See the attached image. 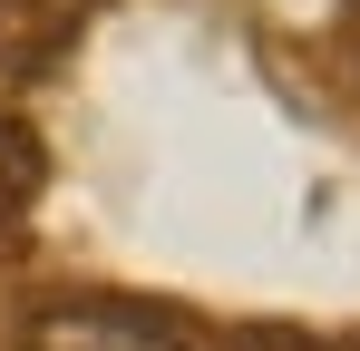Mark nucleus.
<instances>
[{
  "label": "nucleus",
  "instance_id": "obj_1",
  "mask_svg": "<svg viewBox=\"0 0 360 351\" xmlns=\"http://www.w3.org/2000/svg\"><path fill=\"white\" fill-rule=\"evenodd\" d=\"M20 351H185V332L146 302H49Z\"/></svg>",
  "mask_w": 360,
  "mask_h": 351
},
{
  "label": "nucleus",
  "instance_id": "obj_2",
  "mask_svg": "<svg viewBox=\"0 0 360 351\" xmlns=\"http://www.w3.org/2000/svg\"><path fill=\"white\" fill-rule=\"evenodd\" d=\"M39 176H49L39 137H30L20 117H0V225H20V215L39 205Z\"/></svg>",
  "mask_w": 360,
  "mask_h": 351
}]
</instances>
